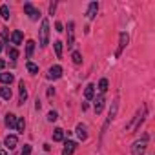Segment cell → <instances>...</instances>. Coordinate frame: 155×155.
I'll return each mask as SVG.
<instances>
[{
  "label": "cell",
  "instance_id": "cell-1",
  "mask_svg": "<svg viewBox=\"0 0 155 155\" xmlns=\"http://www.w3.org/2000/svg\"><path fill=\"white\" fill-rule=\"evenodd\" d=\"M144 117H146V106H142L137 113H135V117H133V120L126 126V131H135V130H139L140 128V124H142V120H144Z\"/></svg>",
  "mask_w": 155,
  "mask_h": 155
},
{
  "label": "cell",
  "instance_id": "cell-2",
  "mask_svg": "<svg viewBox=\"0 0 155 155\" xmlns=\"http://www.w3.org/2000/svg\"><path fill=\"white\" fill-rule=\"evenodd\" d=\"M38 44H40V48H46L49 44V20H46V18L40 24V40H38Z\"/></svg>",
  "mask_w": 155,
  "mask_h": 155
},
{
  "label": "cell",
  "instance_id": "cell-3",
  "mask_svg": "<svg viewBox=\"0 0 155 155\" xmlns=\"http://www.w3.org/2000/svg\"><path fill=\"white\" fill-rule=\"evenodd\" d=\"M146 148H148V135H144L142 139H139L131 144V155H144Z\"/></svg>",
  "mask_w": 155,
  "mask_h": 155
},
{
  "label": "cell",
  "instance_id": "cell-4",
  "mask_svg": "<svg viewBox=\"0 0 155 155\" xmlns=\"http://www.w3.org/2000/svg\"><path fill=\"white\" fill-rule=\"evenodd\" d=\"M117 110H119V101L115 99L113 102H111V108H110V111H108V119H106V122H104V126H102V135H104V131L108 130V126H110V122L117 117Z\"/></svg>",
  "mask_w": 155,
  "mask_h": 155
},
{
  "label": "cell",
  "instance_id": "cell-5",
  "mask_svg": "<svg viewBox=\"0 0 155 155\" xmlns=\"http://www.w3.org/2000/svg\"><path fill=\"white\" fill-rule=\"evenodd\" d=\"M60 77H62V68H60L58 64L51 66L49 71H48V79H49V81H57V79H60Z\"/></svg>",
  "mask_w": 155,
  "mask_h": 155
},
{
  "label": "cell",
  "instance_id": "cell-6",
  "mask_svg": "<svg viewBox=\"0 0 155 155\" xmlns=\"http://www.w3.org/2000/svg\"><path fill=\"white\" fill-rule=\"evenodd\" d=\"M24 11L29 15V18H31V20H38V18H40V11H38V9H35L29 2H26V4H24Z\"/></svg>",
  "mask_w": 155,
  "mask_h": 155
},
{
  "label": "cell",
  "instance_id": "cell-7",
  "mask_svg": "<svg viewBox=\"0 0 155 155\" xmlns=\"http://www.w3.org/2000/svg\"><path fill=\"white\" fill-rule=\"evenodd\" d=\"M75 44V22L68 24V48H73Z\"/></svg>",
  "mask_w": 155,
  "mask_h": 155
},
{
  "label": "cell",
  "instance_id": "cell-8",
  "mask_svg": "<svg viewBox=\"0 0 155 155\" xmlns=\"http://www.w3.org/2000/svg\"><path fill=\"white\" fill-rule=\"evenodd\" d=\"M4 144H6V148H8V150H15V148H17V144H18L17 135H8V137L4 139Z\"/></svg>",
  "mask_w": 155,
  "mask_h": 155
},
{
  "label": "cell",
  "instance_id": "cell-9",
  "mask_svg": "<svg viewBox=\"0 0 155 155\" xmlns=\"http://www.w3.org/2000/svg\"><path fill=\"white\" fill-rule=\"evenodd\" d=\"M75 150H77V142H73V140H66V142H64L62 155H73Z\"/></svg>",
  "mask_w": 155,
  "mask_h": 155
},
{
  "label": "cell",
  "instance_id": "cell-10",
  "mask_svg": "<svg viewBox=\"0 0 155 155\" xmlns=\"http://www.w3.org/2000/svg\"><path fill=\"white\" fill-rule=\"evenodd\" d=\"M97 11H99V4H97V2H91V4L88 6V13H86V17H88L90 20H93V18L97 17Z\"/></svg>",
  "mask_w": 155,
  "mask_h": 155
},
{
  "label": "cell",
  "instance_id": "cell-11",
  "mask_svg": "<svg viewBox=\"0 0 155 155\" xmlns=\"http://www.w3.org/2000/svg\"><path fill=\"white\" fill-rule=\"evenodd\" d=\"M128 42H130V37L126 35V33H120V38H119V49H117V57L120 55V51L128 46Z\"/></svg>",
  "mask_w": 155,
  "mask_h": 155
},
{
  "label": "cell",
  "instance_id": "cell-12",
  "mask_svg": "<svg viewBox=\"0 0 155 155\" xmlns=\"http://www.w3.org/2000/svg\"><path fill=\"white\" fill-rule=\"evenodd\" d=\"M104 102H106L104 95H99V97L95 99V106H93V108H95V113H97V115H99V113L104 110Z\"/></svg>",
  "mask_w": 155,
  "mask_h": 155
},
{
  "label": "cell",
  "instance_id": "cell-13",
  "mask_svg": "<svg viewBox=\"0 0 155 155\" xmlns=\"http://www.w3.org/2000/svg\"><path fill=\"white\" fill-rule=\"evenodd\" d=\"M75 131H77V135H79L81 140H86V139H88V131H86V126H84V124H77Z\"/></svg>",
  "mask_w": 155,
  "mask_h": 155
},
{
  "label": "cell",
  "instance_id": "cell-14",
  "mask_svg": "<svg viewBox=\"0 0 155 155\" xmlns=\"http://www.w3.org/2000/svg\"><path fill=\"white\" fill-rule=\"evenodd\" d=\"M22 40H24L22 31H13V33H11V42H13L15 46H20V44H22Z\"/></svg>",
  "mask_w": 155,
  "mask_h": 155
},
{
  "label": "cell",
  "instance_id": "cell-15",
  "mask_svg": "<svg viewBox=\"0 0 155 155\" xmlns=\"http://www.w3.org/2000/svg\"><path fill=\"white\" fill-rule=\"evenodd\" d=\"M18 88H20V99H18V104H24L26 99H28V91H26V84H24V81L18 82Z\"/></svg>",
  "mask_w": 155,
  "mask_h": 155
},
{
  "label": "cell",
  "instance_id": "cell-16",
  "mask_svg": "<svg viewBox=\"0 0 155 155\" xmlns=\"http://www.w3.org/2000/svg\"><path fill=\"white\" fill-rule=\"evenodd\" d=\"M17 115H13V113H8L6 115V126L8 128H17Z\"/></svg>",
  "mask_w": 155,
  "mask_h": 155
},
{
  "label": "cell",
  "instance_id": "cell-17",
  "mask_svg": "<svg viewBox=\"0 0 155 155\" xmlns=\"http://www.w3.org/2000/svg\"><path fill=\"white\" fill-rule=\"evenodd\" d=\"M84 97H86V101H91V99L95 97V86H93V84H88V86H86Z\"/></svg>",
  "mask_w": 155,
  "mask_h": 155
},
{
  "label": "cell",
  "instance_id": "cell-18",
  "mask_svg": "<svg viewBox=\"0 0 155 155\" xmlns=\"http://www.w3.org/2000/svg\"><path fill=\"white\" fill-rule=\"evenodd\" d=\"M13 79H15V77L11 75V73H0V82H2V84H11L13 82Z\"/></svg>",
  "mask_w": 155,
  "mask_h": 155
},
{
  "label": "cell",
  "instance_id": "cell-19",
  "mask_svg": "<svg viewBox=\"0 0 155 155\" xmlns=\"http://www.w3.org/2000/svg\"><path fill=\"white\" fill-rule=\"evenodd\" d=\"M33 51H35V40H28V42H26V57L31 58Z\"/></svg>",
  "mask_w": 155,
  "mask_h": 155
},
{
  "label": "cell",
  "instance_id": "cell-20",
  "mask_svg": "<svg viewBox=\"0 0 155 155\" xmlns=\"http://www.w3.org/2000/svg\"><path fill=\"white\" fill-rule=\"evenodd\" d=\"M11 90H9V86H2V88H0V97H2V99H6V101H9L11 99Z\"/></svg>",
  "mask_w": 155,
  "mask_h": 155
},
{
  "label": "cell",
  "instance_id": "cell-21",
  "mask_svg": "<svg viewBox=\"0 0 155 155\" xmlns=\"http://www.w3.org/2000/svg\"><path fill=\"white\" fill-rule=\"evenodd\" d=\"M53 140H55V142L64 140V130H62V128H57V130L53 131Z\"/></svg>",
  "mask_w": 155,
  "mask_h": 155
},
{
  "label": "cell",
  "instance_id": "cell-22",
  "mask_svg": "<svg viewBox=\"0 0 155 155\" xmlns=\"http://www.w3.org/2000/svg\"><path fill=\"white\" fill-rule=\"evenodd\" d=\"M53 46H55L57 58H62V42H60V40H55V42H53Z\"/></svg>",
  "mask_w": 155,
  "mask_h": 155
},
{
  "label": "cell",
  "instance_id": "cell-23",
  "mask_svg": "<svg viewBox=\"0 0 155 155\" xmlns=\"http://www.w3.org/2000/svg\"><path fill=\"white\" fill-rule=\"evenodd\" d=\"M8 57H9L11 60H17V58H18V51H17L15 48H9V46H8Z\"/></svg>",
  "mask_w": 155,
  "mask_h": 155
},
{
  "label": "cell",
  "instance_id": "cell-24",
  "mask_svg": "<svg viewBox=\"0 0 155 155\" xmlns=\"http://www.w3.org/2000/svg\"><path fill=\"white\" fill-rule=\"evenodd\" d=\"M99 90H101V93L108 91V79H101L99 81Z\"/></svg>",
  "mask_w": 155,
  "mask_h": 155
},
{
  "label": "cell",
  "instance_id": "cell-25",
  "mask_svg": "<svg viewBox=\"0 0 155 155\" xmlns=\"http://www.w3.org/2000/svg\"><path fill=\"white\" fill-rule=\"evenodd\" d=\"M24 130H26V120L24 119H17V131L24 133Z\"/></svg>",
  "mask_w": 155,
  "mask_h": 155
},
{
  "label": "cell",
  "instance_id": "cell-26",
  "mask_svg": "<svg viewBox=\"0 0 155 155\" xmlns=\"http://www.w3.org/2000/svg\"><path fill=\"white\" fill-rule=\"evenodd\" d=\"M0 15H2V18H9V8L6 6V4H2V6H0Z\"/></svg>",
  "mask_w": 155,
  "mask_h": 155
},
{
  "label": "cell",
  "instance_id": "cell-27",
  "mask_svg": "<svg viewBox=\"0 0 155 155\" xmlns=\"http://www.w3.org/2000/svg\"><path fill=\"white\" fill-rule=\"evenodd\" d=\"M26 68H28V71H29V73H33V75H35V73H38V66H37V64H33V62H28V64H26Z\"/></svg>",
  "mask_w": 155,
  "mask_h": 155
},
{
  "label": "cell",
  "instance_id": "cell-28",
  "mask_svg": "<svg viewBox=\"0 0 155 155\" xmlns=\"http://www.w3.org/2000/svg\"><path fill=\"white\" fill-rule=\"evenodd\" d=\"M71 58H73V62H75V64H81V62H82V55H81L79 51H73Z\"/></svg>",
  "mask_w": 155,
  "mask_h": 155
},
{
  "label": "cell",
  "instance_id": "cell-29",
  "mask_svg": "<svg viewBox=\"0 0 155 155\" xmlns=\"http://www.w3.org/2000/svg\"><path fill=\"white\" fill-rule=\"evenodd\" d=\"M57 119H58V115H57V111H49V113H48V120H49V122H55Z\"/></svg>",
  "mask_w": 155,
  "mask_h": 155
},
{
  "label": "cell",
  "instance_id": "cell-30",
  "mask_svg": "<svg viewBox=\"0 0 155 155\" xmlns=\"http://www.w3.org/2000/svg\"><path fill=\"white\" fill-rule=\"evenodd\" d=\"M20 155H31V146L29 144H24V150H22Z\"/></svg>",
  "mask_w": 155,
  "mask_h": 155
},
{
  "label": "cell",
  "instance_id": "cell-31",
  "mask_svg": "<svg viewBox=\"0 0 155 155\" xmlns=\"http://www.w3.org/2000/svg\"><path fill=\"white\" fill-rule=\"evenodd\" d=\"M8 38H9V33H8V29H4V31H2V40L8 42Z\"/></svg>",
  "mask_w": 155,
  "mask_h": 155
},
{
  "label": "cell",
  "instance_id": "cell-32",
  "mask_svg": "<svg viewBox=\"0 0 155 155\" xmlns=\"http://www.w3.org/2000/svg\"><path fill=\"white\" fill-rule=\"evenodd\" d=\"M55 31H58V33H60V31H64V28H62V24H60V22H57V24H55Z\"/></svg>",
  "mask_w": 155,
  "mask_h": 155
},
{
  "label": "cell",
  "instance_id": "cell-33",
  "mask_svg": "<svg viewBox=\"0 0 155 155\" xmlns=\"http://www.w3.org/2000/svg\"><path fill=\"white\" fill-rule=\"evenodd\" d=\"M55 9H57V4H55V2H53V4H51V6H49V13H51V15H53V13H55Z\"/></svg>",
  "mask_w": 155,
  "mask_h": 155
},
{
  "label": "cell",
  "instance_id": "cell-34",
  "mask_svg": "<svg viewBox=\"0 0 155 155\" xmlns=\"http://www.w3.org/2000/svg\"><path fill=\"white\" fill-rule=\"evenodd\" d=\"M53 95H55V90H53V88H49V90H48V97H53Z\"/></svg>",
  "mask_w": 155,
  "mask_h": 155
},
{
  "label": "cell",
  "instance_id": "cell-35",
  "mask_svg": "<svg viewBox=\"0 0 155 155\" xmlns=\"http://www.w3.org/2000/svg\"><path fill=\"white\" fill-rule=\"evenodd\" d=\"M4 66H6V62H4L2 58H0V69H4Z\"/></svg>",
  "mask_w": 155,
  "mask_h": 155
},
{
  "label": "cell",
  "instance_id": "cell-36",
  "mask_svg": "<svg viewBox=\"0 0 155 155\" xmlns=\"http://www.w3.org/2000/svg\"><path fill=\"white\" fill-rule=\"evenodd\" d=\"M0 155H8V153H6V151H4V150H0Z\"/></svg>",
  "mask_w": 155,
  "mask_h": 155
},
{
  "label": "cell",
  "instance_id": "cell-37",
  "mask_svg": "<svg viewBox=\"0 0 155 155\" xmlns=\"http://www.w3.org/2000/svg\"><path fill=\"white\" fill-rule=\"evenodd\" d=\"M2 48H4V46H2V40H0V51H2Z\"/></svg>",
  "mask_w": 155,
  "mask_h": 155
}]
</instances>
